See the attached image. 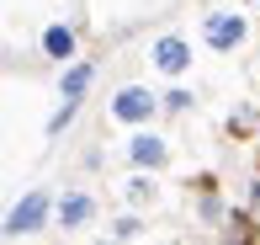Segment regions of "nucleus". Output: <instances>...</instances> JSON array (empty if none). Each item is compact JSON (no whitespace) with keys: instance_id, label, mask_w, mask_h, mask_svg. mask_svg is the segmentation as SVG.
I'll use <instances>...</instances> for the list:
<instances>
[{"instance_id":"nucleus-1","label":"nucleus","mask_w":260,"mask_h":245,"mask_svg":"<svg viewBox=\"0 0 260 245\" xmlns=\"http://www.w3.org/2000/svg\"><path fill=\"white\" fill-rule=\"evenodd\" d=\"M202 38H207V48L234 53L244 38H250V21H244L239 11H212V16H207V27H202Z\"/></svg>"},{"instance_id":"nucleus-2","label":"nucleus","mask_w":260,"mask_h":245,"mask_svg":"<svg viewBox=\"0 0 260 245\" xmlns=\"http://www.w3.org/2000/svg\"><path fill=\"white\" fill-rule=\"evenodd\" d=\"M43 219H48V197H43V192H27L16 208H11L6 235H11V240H16V235H32V229H43Z\"/></svg>"},{"instance_id":"nucleus-3","label":"nucleus","mask_w":260,"mask_h":245,"mask_svg":"<svg viewBox=\"0 0 260 245\" xmlns=\"http://www.w3.org/2000/svg\"><path fill=\"white\" fill-rule=\"evenodd\" d=\"M112 118L117 123H149L154 118V96H149L144 86H122L112 96Z\"/></svg>"},{"instance_id":"nucleus-4","label":"nucleus","mask_w":260,"mask_h":245,"mask_svg":"<svg viewBox=\"0 0 260 245\" xmlns=\"http://www.w3.org/2000/svg\"><path fill=\"white\" fill-rule=\"evenodd\" d=\"M149 53H154V69H159V75H186V69H191V48H186V38H159Z\"/></svg>"},{"instance_id":"nucleus-5","label":"nucleus","mask_w":260,"mask_h":245,"mask_svg":"<svg viewBox=\"0 0 260 245\" xmlns=\"http://www.w3.org/2000/svg\"><path fill=\"white\" fill-rule=\"evenodd\" d=\"M90 213H96V203H90V192H69L64 203H58V224H64V229H80V224H85Z\"/></svg>"},{"instance_id":"nucleus-6","label":"nucleus","mask_w":260,"mask_h":245,"mask_svg":"<svg viewBox=\"0 0 260 245\" xmlns=\"http://www.w3.org/2000/svg\"><path fill=\"white\" fill-rule=\"evenodd\" d=\"M127 155H133V166H149V171H159L165 160H170V149H165L159 139H149V133H138L133 144H127Z\"/></svg>"},{"instance_id":"nucleus-7","label":"nucleus","mask_w":260,"mask_h":245,"mask_svg":"<svg viewBox=\"0 0 260 245\" xmlns=\"http://www.w3.org/2000/svg\"><path fill=\"white\" fill-rule=\"evenodd\" d=\"M43 53H48V59H58V64H64V59H75V32L53 21V27L43 32Z\"/></svg>"},{"instance_id":"nucleus-8","label":"nucleus","mask_w":260,"mask_h":245,"mask_svg":"<svg viewBox=\"0 0 260 245\" xmlns=\"http://www.w3.org/2000/svg\"><path fill=\"white\" fill-rule=\"evenodd\" d=\"M85 86H90V64H75V69L64 75V101H80V96H85Z\"/></svg>"},{"instance_id":"nucleus-9","label":"nucleus","mask_w":260,"mask_h":245,"mask_svg":"<svg viewBox=\"0 0 260 245\" xmlns=\"http://www.w3.org/2000/svg\"><path fill=\"white\" fill-rule=\"evenodd\" d=\"M117 235H122V240H133V235H144V224H138V219H122V224H117Z\"/></svg>"}]
</instances>
